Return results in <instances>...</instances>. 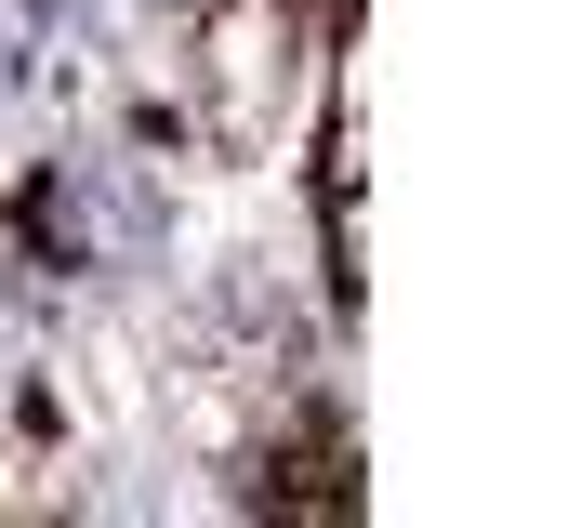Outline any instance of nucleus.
Instances as JSON below:
<instances>
[{"label":"nucleus","instance_id":"f257e3e1","mask_svg":"<svg viewBox=\"0 0 568 528\" xmlns=\"http://www.w3.org/2000/svg\"><path fill=\"white\" fill-rule=\"evenodd\" d=\"M252 516H317V528H344L357 516V436H344V409H317V423H291L278 449L252 463V489H239Z\"/></svg>","mask_w":568,"mask_h":528}]
</instances>
